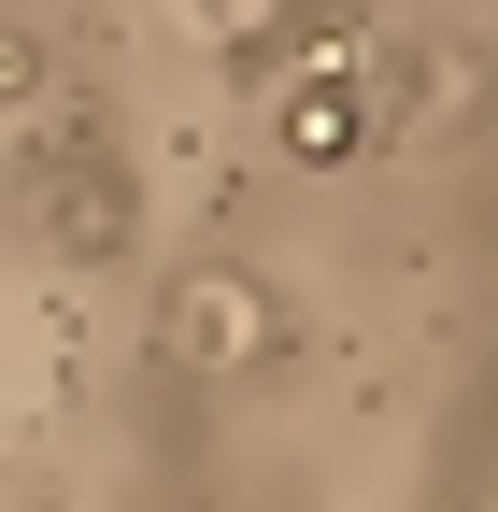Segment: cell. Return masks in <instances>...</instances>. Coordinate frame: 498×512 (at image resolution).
Here are the masks:
<instances>
[{"label": "cell", "instance_id": "6da1fadb", "mask_svg": "<svg viewBox=\"0 0 498 512\" xmlns=\"http://www.w3.org/2000/svg\"><path fill=\"white\" fill-rule=\"evenodd\" d=\"M171 342H200V356H271V313L242 299V285H185V299H171Z\"/></svg>", "mask_w": 498, "mask_h": 512}, {"label": "cell", "instance_id": "7a4b0ae2", "mask_svg": "<svg viewBox=\"0 0 498 512\" xmlns=\"http://www.w3.org/2000/svg\"><path fill=\"white\" fill-rule=\"evenodd\" d=\"M285 157H299V171H342V157H370L356 100H342V86H285Z\"/></svg>", "mask_w": 498, "mask_h": 512}, {"label": "cell", "instance_id": "3957f363", "mask_svg": "<svg viewBox=\"0 0 498 512\" xmlns=\"http://www.w3.org/2000/svg\"><path fill=\"white\" fill-rule=\"evenodd\" d=\"M43 228L72 242V256H114V242H129V200H114V185H57V200H43Z\"/></svg>", "mask_w": 498, "mask_h": 512}, {"label": "cell", "instance_id": "277c9868", "mask_svg": "<svg viewBox=\"0 0 498 512\" xmlns=\"http://www.w3.org/2000/svg\"><path fill=\"white\" fill-rule=\"evenodd\" d=\"M0 100H29V43L15 29H0Z\"/></svg>", "mask_w": 498, "mask_h": 512}]
</instances>
